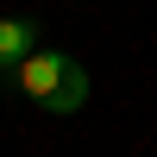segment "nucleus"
<instances>
[{
    "mask_svg": "<svg viewBox=\"0 0 157 157\" xmlns=\"http://www.w3.org/2000/svg\"><path fill=\"white\" fill-rule=\"evenodd\" d=\"M0 88H19V94L32 101V107H44L50 120H69L88 101V69L75 57H63V50H32L19 69L0 75Z\"/></svg>",
    "mask_w": 157,
    "mask_h": 157,
    "instance_id": "f257e3e1",
    "label": "nucleus"
},
{
    "mask_svg": "<svg viewBox=\"0 0 157 157\" xmlns=\"http://www.w3.org/2000/svg\"><path fill=\"white\" fill-rule=\"evenodd\" d=\"M32 50H38V19L6 13V19H0V75H6V69H19Z\"/></svg>",
    "mask_w": 157,
    "mask_h": 157,
    "instance_id": "f03ea898",
    "label": "nucleus"
}]
</instances>
